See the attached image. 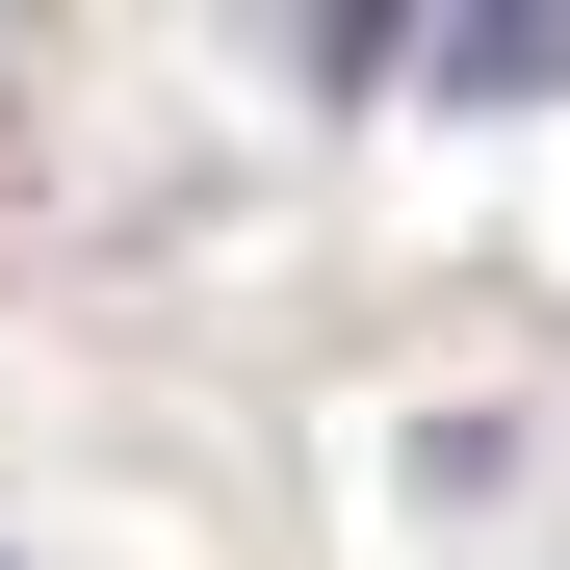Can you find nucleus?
Segmentation results:
<instances>
[{
  "label": "nucleus",
  "mask_w": 570,
  "mask_h": 570,
  "mask_svg": "<svg viewBox=\"0 0 570 570\" xmlns=\"http://www.w3.org/2000/svg\"><path fill=\"white\" fill-rule=\"evenodd\" d=\"M441 78H466V105H544V78H570V27H441Z\"/></svg>",
  "instance_id": "obj_1"
}]
</instances>
